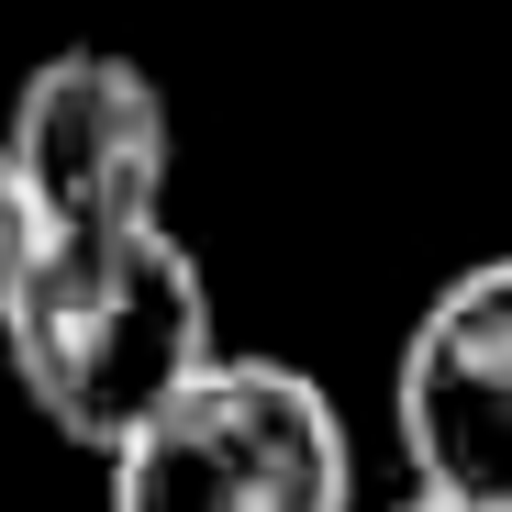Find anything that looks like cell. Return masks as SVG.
Instances as JSON below:
<instances>
[{
  "instance_id": "obj_1",
  "label": "cell",
  "mask_w": 512,
  "mask_h": 512,
  "mask_svg": "<svg viewBox=\"0 0 512 512\" xmlns=\"http://www.w3.org/2000/svg\"><path fill=\"white\" fill-rule=\"evenodd\" d=\"M0 346H12L23 401L90 457H123L179 390H201L223 368L212 279L167 223H145V234H45Z\"/></svg>"
},
{
  "instance_id": "obj_2",
  "label": "cell",
  "mask_w": 512,
  "mask_h": 512,
  "mask_svg": "<svg viewBox=\"0 0 512 512\" xmlns=\"http://www.w3.org/2000/svg\"><path fill=\"white\" fill-rule=\"evenodd\" d=\"M112 512H357L346 412L290 357H223L112 457Z\"/></svg>"
},
{
  "instance_id": "obj_3",
  "label": "cell",
  "mask_w": 512,
  "mask_h": 512,
  "mask_svg": "<svg viewBox=\"0 0 512 512\" xmlns=\"http://www.w3.org/2000/svg\"><path fill=\"white\" fill-rule=\"evenodd\" d=\"M0 156L45 234H145L167 201V90L112 45H67L12 90Z\"/></svg>"
},
{
  "instance_id": "obj_4",
  "label": "cell",
  "mask_w": 512,
  "mask_h": 512,
  "mask_svg": "<svg viewBox=\"0 0 512 512\" xmlns=\"http://www.w3.org/2000/svg\"><path fill=\"white\" fill-rule=\"evenodd\" d=\"M390 423H401L412 490L512 512V245L457 268L412 312L390 368Z\"/></svg>"
},
{
  "instance_id": "obj_5",
  "label": "cell",
  "mask_w": 512,
  "mask_h": 512,
  "mask_svg": "<svg viewBox=\"0 0 512 512\" xmlns=\"http://www.w3.org/2000/svg\"><path fill=\"white\" fill-rule=\"evenodd\" d=\"M34 256H45V223H34V201H23V179H12V156H0V323H12Z\"/></svg>"
},
{
  "instance_id": "obj_6",
  "label": "cell",
  "mask_w": 512,
  "mask_h": 512,
  "mask_svg": "<svg viewBox=\"0 0 512 512\" xmlns=\"http://www.w3.org/2000/svg\"><path fill=\"white\" fill-rule=\"evenodd\" d=\"M390 512H479V501H446V490H401Z\"/></svg>"
}]
</instances>
